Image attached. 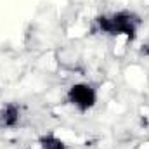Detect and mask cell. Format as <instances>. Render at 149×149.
Here are the masks:
<instances>
[{
    "label": "cell",
    "instance_id": "obj_6",
    "mask_svg": "<svg viewBox=\"0 0 149 149\" xmlns=\"http://www.w3.org/2000/svg\"><path fill=\"white\" fill-rule=\"evenodd\" d=\"M139 54L144 56V57H149V38L146 42H142V45L139 47Z\"/></svg>",
    "mask_w": 149,
    "mask_h": 149
},
{
    "label": "cell",
    "instance_id": "obj_3",
    "mask_svg": "<svg viewBox=\"0 0 149 149\" xmlns=\"http://www.w3.org/2000/svg\"><path fill=\"white\" fill-rule=\"evenodd\" d=\"M21 109L17 104L9 102L0 108V128H14L19 123Z\"/></svg>",
    "mask_w": 149,
    "mask_h": 149
},
{
    "label": "cell",
    "instance_id": "obj_2",
    "mask_svg": "<svg viewBox=\"0 0 149 149\" xmlns=\"http://www.w3.org/2000/svg\"><path fill=\"white\" fill-rule=\"evenodd\" d=\"M66 99L80 113H85L95 106V102H97V90L94 88V85L80 81V83H74V85H71L68 88Z\"/></svg>",
    "mask_w": 149,
    "mask_h": 149
},
{
    "label": "cell",
    "instance_id": "obj_4",
    "mask_svg": "<svg viewBox=\"0 0 149 149\" xmlns=\"http://www.w3.org/2000/svg\"><path fill=\"white\" fill-rule=\"evenodd\" d=\"M33 149H66V144L54 134H47L33 144Z\"/></svg>",
    "mask_w": 149,
    "mask_h": 149
},
{
    "label": "cell",
    "instance_id": "obj_5",
    "mask_svg": "<svg viewBox=\"0 0 149 149\" xmlns=\"http://www.w3.org/2000/svg\"><path fill=\"white\" fill-rule=\"evenodd\" d=\"M95 24H97V30L104 35H111L113 33V21H111V16L108 14H101L95 17Z\"/></svg>",
    "mask_w": 149,
    "mask_h": 149
},
{
    "label": "cell",
    "instance_id": "obj_1",
    "mask_svg": "<svg viewBox=\"0 0 149 149\" xmlns=\"http://www.w3.org/2000/svg\"><path fill=\"white\" fill-rule=\"evenodd\" d=\"M111 21H113V33L111 37H125L128 42H132L139 26L142 24L141 16H137L132 10H118L111 14Z\"/></svg>",
    "mask_w": 149,
    "mask_h": 149
}]
</instances>
